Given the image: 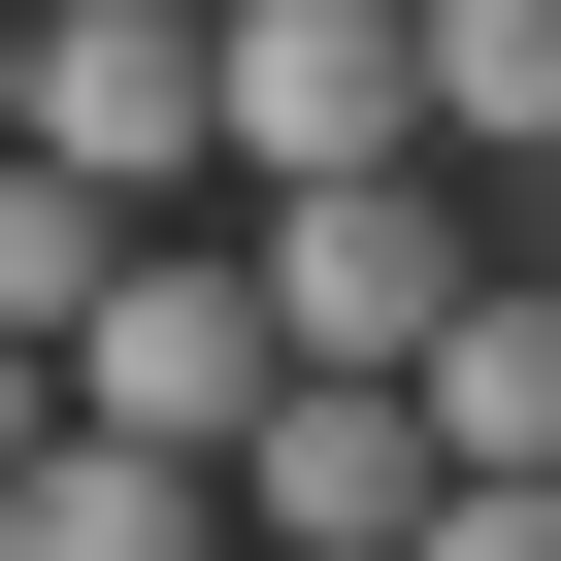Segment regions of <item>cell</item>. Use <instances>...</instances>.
<instances>
[{
  "mask_svg": "<svg viewBox=\"0 0 561 561\" xmlns=\"http://www.w3.org/2000/svg\"><path fill=\"white\" fill-rule=\"evenodd\" d=\"M231 264H264V364H364V397H397V364H430V331L495 298V231H462V165H364V198H264Z\"/></svg>",
  "mask_w": 561,
  "mask_h": 561,
  "instance_id": "obj_1",
  "label": "cell"
},
{
  "mask_svg": "<svg viewBox=\"0 0 561 561\" xmlns=\"http://www.w3.org/2000/svg\"><path fill=\"white\" fill-rule=\"evenodd\" d=\"M67 430H100V462H198V495H231V430H264V264H231V231H165L133 298L67 331Z\"/></svg>",
  "mask_w": 561,
  "mask_h": 561,
  "instance_id": "obj_2",
  "label": "cell"
},
{
  "mask_svg": "<svg viewBox=\"0 0 561 561\" xmlns=\"http://www.w3.org/2000/svg\"><path fill=\"white\" fill-rule=\"evenodd\" d=\"M198 34H231V198H364V165H430L397 0H198Z\"/></svg>",
  "mask_w": 561,
  "mask_h": 561,
  "instance_id": "obj_3",
  "label": "cell"
},
{
  "mask_svg": "<svg viewBox=\"0 0 561 561\" xmlns=\"http://www.w3.org/2000/svg\"><path fill=\"white\" fill-rule=\"evenodd\" d=\"M231 528H264V561H397V528H430V430H397L364 364H264V430H231Z\"/></svg>",
  "mask_w": 561,
  "mask_h": 561,
  "instance_id": "obj_4",
  "label": "cell"
},
{
  "mask_svg": "<svg viewBox=\"0 0 561 561\" xmlns=\"http://www.w3.org/2000/svg\"><path fill=\"white\" fill-rule=\"evenodd\" d=\"M397 430H430V495H561V298H528V264L397 364Z\"/></svg>",
  "mask_w": 561,
  "mask_h": 561,
  "instance_id": "obj_5",
  "label": "cell"
},
{
  "mask_svg": "<svg viewBox=\"0 0 561 561\" xmlns=\"http://www.w3.org/2000/svg\"><path fill=\"white\" fill-rule=\"evenodd\" d=\"M133 264H165V231H133L100 165H0V364H67V331L133 298Z\"/></svg>",
  "mask_w": 561,
  "mask_h": 561,
  "instance_id": "obj_6",
  "label": "cell"
},
{
  "mask_svg": "<svg viewBox=\"0 0 561 561\" xmlns=\"http://www.w3.org/2000/svg\"><path fill=\"white\" fill-rule=\"evenodd\" d=\"M397 67H430V165H528L561 133V0H397Z\"/></svg>",
  "mask_w": 561,
  "mask_h": 561,
  "instance_id": "obj_7",
  "label": "cell"
},
{
  "mask_svg": "<svg viewBox=\"0 0 561 561\" xmlns=\"http://www.w3.org/2000/svg\"><path fill=\"white\" fill-rule=\"evenodd\" d=\"M0 561H231V495H198V462H100V430H67L34 495H0Z\"/></svg>",
  "mask_w": 561,
  "mask_h": 561,
  "instance_id": "obj_8",
  "label": "cell"
},
{
  "mask_svg": "<svg viewBox=\"0 0 561 561\" xmlns=\"http://www.w3.org/2000/svg\"><path fill=\"white\" fill-rule=\"evenodd\" d=\"M397 561H561V495H430V528H397Z\"/></svg>",
  "mask_w": 561,
  "mask_h": 561,
  "instance_id": "obj_9",
  "label": "cell"
},
{
  "mask_svg": "<svg viewBox=\"0 0 561 561\" xmlns=\"http://www.w3.org/2000/svg\"><path fill=\"white\" fill-rule=\"evenodd\" d=\"M0 165H34V0H0Z\"/></svg>",
  "mask_w": 561,
  "mask_h": 561,
  "instance_id": "obj_10",
  "label": "cell"
}]
</instances>
